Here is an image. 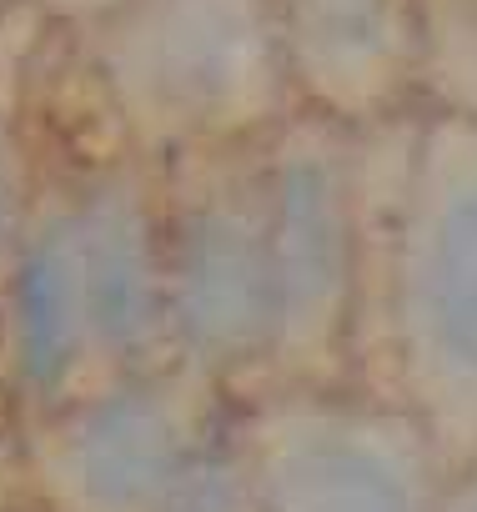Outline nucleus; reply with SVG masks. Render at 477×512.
Segmentation results:
<instances>
[{"instance_id":"1a4fd4ad","label":"nucleus","mask_w":477,"mask_h":512,"mask_svg":"<svg viewBox=\"0 0 477 512\" xmlns=\"http://www.w3.org/2000/svg\"><path fill=\"white\" fill-rule=\"evenodd\" d=\"M41 26L36 11L0 0V292H6L16 246L31 216L36 196V161H31V96H26V71H31V31Z\"/></svg>"},{"instance_id":"f8f14e48","label":"nucleus","mask_w":477,"mask_h":512,"mask_svg":"<svg viewBox=\"0 0 477 512\" xmlns=\"http://www.w3.org/2000/svg\"><path fill=\"white\" fill-rule=\"evenodd\" d=\"M11 6H26V11H36L41 21L46 16H86V11H96V16H106L111 6H121V0H11Z\"/></svg>"},{"instance_id":"39448f33","label":"nucleus","mask_w":477,"mask_h":512,"mask_svg":"<svg viewBox=\"0 0 477 512\" xmlns=\"http://www.w3.org/2000/svg\"><path fill=\"white\" fill-rule=\"evenodd\" d=\"M242 432L252 512H432L447 457L407 407L292 387Z\"/></svg>"},{"instance_id":"f257e3e1","label":"nucleus","mask_w":477,"mask_h":512,"mask_svg":"<svg viewBox=\"0 0 477 512\" xmlns=\"http://www.w3.org/2000/svg\"><path fill=\"white\" fill-rule=\"evenodd\" d=\"M166 342L161 221L131 171L36 186L0 292L11 392L41 417L151 367Z\"/></svg>"},{"instance_id":"0eeeda50","label":"nucleus","mask_w":477,"mask_h":512,"mask_svg":"<svg viewBox=\"0 0 477 512\" xmlns=\"http://www.w3.org/2000/svg\"><path fill=\"white\" fill-rule=\"evenodd\" d=\"M267 201L282 282L277 372L312 377L342 352L357 297V191L347 156L322 121L272 141Z\"/></svg>"},{"instance_id":"9b49d317","label":"nucleus","mask_w":477,"mask_h":512,"mask_svg":"<svg viewBox=\"0 0 477 512\" xmlns=\"http://www.w3.org/2000/svg\"><path fill=\"white\" fill-rule=\"evenodd\" d=\"M432 512H477V457H467L447 472Z\"/></svg>"},{"instance_id":"20e7f679","label":"nucleus","mask_w":477,"mask_h":512,"mask_svg":"<svg viewBox=\"0 0 477 512\" xmlns=\"http://www.w3.org/2000/svg\"><path fill=\"white\" fill-rule=\"evenodd\" d=\"M166 342L196 377L277 367L282 282L267 201V151L231 141V166L211 171L161 221Z\"/></svg>"},{"instance_id":"6e6552de","label":"nucleus","mask_w":477,"mask_h":512,"mask_svg":"<svg viewBox=\"0 0 477 512\" xmlns=\"http://www.w3.org/2000/svg\"><path fill=\"white\" fill-rule=\"evenodd\" d=\"M287 76H297L322 116H372L407 91L422 61V21L412 0H267Z\"/></svg>"},{"instance_id":"f03ea898","label":"nucleus","mask_w":477,"mask_h":512,"mask_svg":"<svg viewBox=\"0 0 477 512\" xmlns=\"http://www.w3.org/2000/svg\"><path fill=\"white\" fill-rule=\"evenodd\" d=\"M387 342L402 407L447 467L477 457V121L417 141L387 251Z\"/></svg>"},{"instance_id":"9d476101","label":"nucleus","mask_w":477,"mask_h":512,"mask_svg":"<svg viewBox=\"0 0 477 512\" xmlns=\"http://www.w3.org/2000/svg\"><path fill=\"white\" fill-rule=\"evenodd\" d=\"M161 512H252L242 432L216 422V432L201 442V452L191 457V467L181 472Z\"/></svg>"},{"instance_id":"423d86ee","label":"nucleus","mask_w":477,"mask_h":512,"mask_svg":"<svg viewBox=\"0 0 477 512\" xmlns=\"http://www.w3.org/2000/svg\"><path fill=\"white\" fill-rule=\"evenodd\" d=\"M216 422L191 367L126 372L41 417V492L56 512H161Z\"/></svg>"},{"instance_id":"7ed1b4c3","label":"nucleus","mask_w":477,"mask_h":512,"mask_svg":"<svg viewBox=\"0 0 477 512\" xmlns=\"http://www.w3.org/2000/svg\"><path fill=\"white\" fill-rule=\"evenodd\" d=\"M96 66L146 146L247 141L287 81L267 0H121L101 16Z\"/></svg>"}]
</instances>
